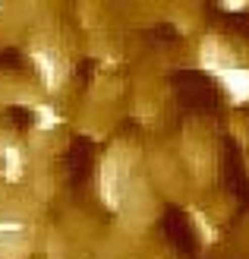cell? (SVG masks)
Instances as JSON below:
<instances>
[{"mask_svg":"<svg viewBox=\"0 0 249 259\" xmlns=\"http://www.w3.org/2000/svg\"><path fill=\"white\" fill-rule=\"evenodd\" d=\"M189 218H192V228L202 234V243H215L218 240V228L205 218V212H199V209H189Z\"/></svg>","mask_w":249,"mask_h":259,"instance_id":"obj_6","label":"cell"},{"mask_svg":"<svg viewBox=\"0 0 249 259\" xmlns=\"http://www.w3.org/2000/svg\"><path fill=\"white\" fill-rule=\"evenodd\" d=\"M32 114H35V126L38 130H54L60 123L57 111L51 108V105H32Z\"/></svg>","mask_w":249,"mask_h":259,"instance_id":"obj_7","label":"cell"},{"mask_svg":"<svg viewBox=\"0 0 249 259\" xmlns=\"http://www.w3.org/2000/svg\"><path fill=\"white\" fill-rule=\"evenodd\" d=\"M123 187H126V167L120 161V155L111 152L108 158L101 161V171H98V190H101V202L108 209H120L123 202Z\"/></svg>","mask_w":249,"mask_h":259,"instance_id":"obj_1","label":"cell"},{"mask_svg":"<svg viewBox=\"0 0 249 259\" xmlns=\"http://www.w3.org/2000/svg\"><path fill=\"white\" fill-rule=\"evenodd\" d=\"M32 63H35L38 76H41L44 89L54 92V89L60 85V79H63V63L57 57V51L47 48V45H38V48H32Z\"/></svg>","mask_w":249,"mask_h":259,"instance_id":"obj_3","label":"cell"},{"mask_svg":"<svg viewBox=\"0 0 249 259\" xmlns=\"http://www.w3.org/2000/svg\"><path fill=\"white\" fill-rule=\"evenodd\" d=\"M221 7H224V10H246V4H243V0H224Z\"/></svg>","mask_w":249,"mask_h":259,"instance_id":"obj_8","label":"cell"},{"mask_svg":"<svg viewBox=\"0 0 249 259\" xmlns=\"http://www.w3.org/2000/svg\"><path fill=\"white\" fill-rule=\"evenodd\" d=\"M0 161H4V177L10 184H16L25 171V152L19 146H13V142H7V146L0 149Z\"/></svg>","mask_w":249,"mask_h":259,"instance_id":"obj_5","label":"cell"},{"mask_svg":"<svg viewBox=\"0 0 249 259\" xmlns=\"http://www.w3.org/2000/svg\"><path fill=\"white\" fill-rule=\"evenodd\" d=\"M199 67L208 70V73H215V76H221L224 70L237 67V57H233V51L221 41V38L208 35V38H202V45H199Z\"/></svg>","mask_w":249,"mask_h":259,"instance_id":"obj_2","label":"cell"},{"mask_svg":"<svg viewBox=\"0 0 249 259\" xmlns=\"http://www.w3.org/2000/svg\"><path fill=\"white\" fill-rule=\"evenodd\" d=\"M221 89H224V95L233 101V105H246L249 101V67L237 63V67H230L218 76Z\"/></svg>","mask_w":249,"mask_h":259,"instance_id":"obj_4","label":"cell"}]
</instances>
